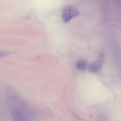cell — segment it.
<instances>
[{"label":"cell","mask_w":121,"mask_h":121,"mask_svg":"<svg viewBox=\"0 0 121 121\" xmlns=\"http://www.w3.org/2000/svg\"><path fill=\"white\" fill-rule=\"evenodd\" d=\"M79 14V12L75 7L70 6L65 8L62 12V19L64 22H68L73 18L76 17Z\"/></svg>","instance_id":"cell-1"},{"label":"cell","mask_w":121,"mask_h":121,"mask_svg":"<svg viewBox=\"0 0 121 121\" xmlns=\"http://www.w3.org/2000/svg\"><path fill=\"white\" fill-rule=\"evenodd\" d=\"M103 60L100 59L91 63L89 66V70L92 72H96L100 69L102 65Z\"/></svg>","instance_id":"cell-2"},{"label":"cell","mask_w":121,"mask_h":121,"mask_svg":"<svg viewBox=\"0 0 121 121\" xmlns=\"http://www.w3.org/2000/svg\"><path fill=\"white\" fill-rule=\"evenodd\" d=\"M76 67L78 70H84L87 67V63L84 60H79L77 62Z\"/></svg>","instance_id":"cell-3"},{"label":"cell","mask_w":121,"mask_h":121,"mask_svg":"<svg viewBox=\"0 0 121 121\" xmlns=\"http://www.w3.org/2000/svg\"><path fill=\"white\" fill-rule=\"evenodd\" d=\"M13 116H14V119H15V121H25L24 118L22 117V115L18 112H14V114H13Z\"/></svg>","instance_id":"cell-4"},{"label":"cell","mask_w":121,"mask_h":121,"mask_svg":"<svg viewBox=\"0 0 121 121\" xmlns=\"http://www.w3.org/2000/svg\"><path fill=\"white\" fill-rule=\"evenodd\" d=\"M8 52H6V51H0V57L5 56L8 55Z\"/></svg>","instance_id":"cell-5"}]
</instances>
